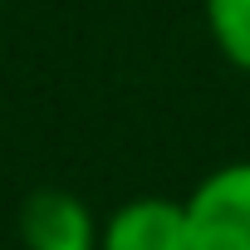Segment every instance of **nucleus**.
Masks as SVG:
<instances>
[{"instance_id":"nucleus-1","label":"nucleus","mask_w":250,"mask_h":250,"mask_svg":"<svg viewBox=\"0 0 250 250\" xmlns=\"http://www.w3.org/2000/svg\"><path fill=\"white\" fill-rule=\"evenodd\" d=\"M182 201L196 250H250V157L206 172Z\"/></svg>"},{"instance_id":"nucleus-2","label":"nucleus","mask_w":250,"mask_h":250,"mask_svg":"<svg viewBox=\"0 0 250 250\" xmlns=\"http://www.w3.org/2000/svg\"><path fill=\"white\" fill-rule=\"evenodd\" d=\"M15 235L25 250H98L103 221L69 187H35L15 211Z\"/></svg>"},{"instance_id":"nucleus-3","label":"nucleus","mask_w":250,"mask_h":250,"mask_svg":"<svg viewBox=\"0 0 250 250\" xmlns=\"http://www.w3.org/2000/svg\"><path fill=\"white\" fill-rule=\"evenodd\" d=\"M98 250H196L187 201L177 196H133L103 216Z\"/></svg>"},{"instance_id":"nucleus-4","label":"nucleus","mask_w":250,"mask_h":250,"mask_svg":"<svg viewBox=\"0 0 250 250\" xmlns=\"http://www.w3.org/2000/svg\"><path fill=\"white\" fill-rule=\"evenodd\" d=\"M201 10H206L216 54L230 69L250 74V0H201Z\"/></svg>"},{"instance_id":"nucleus-5","label":"nucleus","mask_w":250,"mask_h":250,"mask_svg":"<svg viewBox=\"0 0 250 250\" xmlns=\"http://www.w3.org/2000/svg\"><path fill=\"white\" fill-rule=\"evenodd\" d=\"M0 5H5V0H0Z\"/></svg>"}]
</instances>
